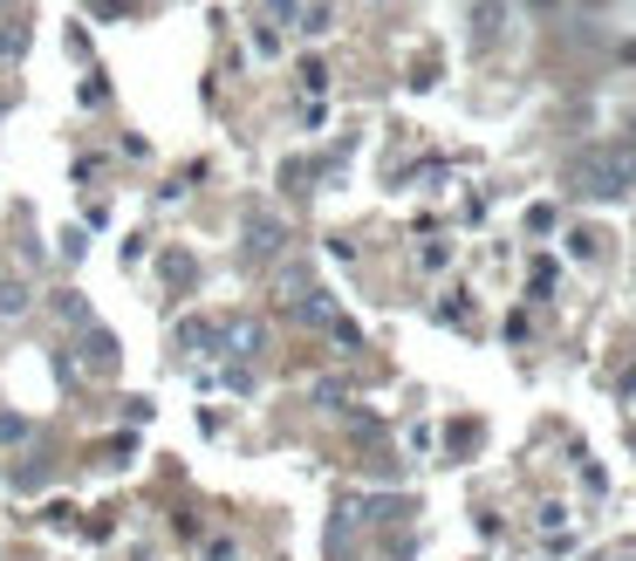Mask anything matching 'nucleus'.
Instances as JSON below:
<instances>
[{
	"label": "nucleus",
	"mask_w": 636,
	"mask_h": 561,
	"mask_svg": "<svg viewBox=\"0 0 636 561\" xmlns=\"http://www.w3.org/2000/svg\"><path fill=\"white\" fill-rule=\"evenodd\" d=\"M28 438H34V425L21 411H0V446H28Z\"/></svg>",
	"instance_id": "423d86ee"
},
{
	"label": "nucleus",
	"mask_w": 636,
	"mask_h": 561,
	"mask_svg": "<svg viewBox=\"0 0 636 561\" xmlns=\"http://www.w3.org/2000/svg\"><path fill=\"white\" fill-rule=\"evenodd\" d=\"M21 49H28V28H21V21H8V28H0V69L21 62Z\"/></svg>",
	"instance_id": "39448f33"
},
{
	"label": "nucleus",
	"mask_w": 636,
	"mask_h": 561,
	"mask_svg": "<svg viewBox=\"0 0 636 561\" xmlns=\"http://www.w3.org/2000/svg\"><path fill=\"white\" fill-rule=\"evenodd\" d=\"M28 308V288H21V280H8V288H0V315H21Z\"/></svg>",
	"instance_id": "6e6552de"
},
{
	"label": "nucleus",
	"mask_w": 636,
	"mask_h": 561,
	"mask_svg": "<svg viewBox=\"0 0 636 561\" xmlns=\"http://www.w3.org/2000/svg\"><path fill=\"white\" fill-rule=\"evenodd\" d=\"M301 90H308V96L329 90V69H322V62H301Z\"/></svg>",
	"instance_id": "1a4fd4ad"
},
{
	"label": "nucleus",
	"mask_w": 636,
	"mask_h": 561,
	"mask_svg": "<svg viewBox=\"0 0 636 561\" xmlns=\"http://www.w3.org/2000/svg\"><path fill=\"white\" fill-rule=\"evenodd\" d=\"M165 280H172V288H185V280H192V261H185V254H165Z\"/></svg>",
	"instance_id": "9d476101"
},
{
	"label": "nucleus",
	"mask_w": 636,
	"mask_h": 561,
	"mask_svg": "<svg viewBox=\"0 0 636 561\" xmlns=\"http://www.w3.org/2000/svg\"><path fill=\"white\" fill-rule=\"evenodd\" d=\"M83 370H116V336L110 329H83Z\"/></svg>",
	"instance_id": "20e7f679"
},
{
	"label": "nucleus",
	"mask_w": 636,
	"mask_h": 561,
	"mask_svg": "<svg viewBox=\"0 0 636 561\" xmlns=\"http://www.w3.org/2000/svg\"><path fill=\"white\" fill-rule=\"evenodd\" d=\"M288 247V226L274 220V213H247V254L267 261V254H281Z\"/></svg>",
	"instance_id": "7ed1b4c3"
},
{
	"label": "nucleus",
	"mask_w": 636,
	"mask_h": 561,
	"mask_svg": "<svg viewBox=\"0 0 636 561\" xmlns=\"http://www.w3.org/2000/svg\"><path fill=\"white\" fill-rule=\"evenodd\" d=\"M301 34H322L329 28V0H315V8H301V21H295Z\"/></svg>",
	"instance_id": "0eeeda50"
},
{
	"label": "nucleus",
	"mask_w": 636,
	"mask_h": 561,
	"mask_svg": "<svg viewBox=\"0 0 636 561\" xmlns=\"http://www.w3.org/2000/svg\"><path fill=\"white\" fill-rule=\"evenodd\" d=\"M568 185L582 198H623L636 192V144H595L568 165Z\"/></svg>",
	"instance_id": "f257e3e1"
},
{
	"label": "nucleus",
	"mask_w": 636,
	"mask_h": 561,
	"mask_svg": "<svg viewBox=\"0 0 636 561\" xmlns=\"http://www.w3.org/2000/svg\"><path fill=\"white\" fill-rule=\"evenodd\" d=\"M219 349H233V356H267V323H254V315H233V323L219 329Z\"/></svg>",
	"instance_id": "f03ea898"
},
{
	"label": "nucleus",
	"mask_w": 636,
	"mask_h": 561,
	"mask_svg": "<svg viewBox=\"0 0 636 561\" xmlns=\"http://www.w3.org/2000/svg\"><path fill=\"white\" fill-rule=\"evenodd\" d=\"M609 561H636V554H609Z\"/></svg>",
	"instance_id": "9b49d317"
},
{
	"label": "nucleus",
	"mask_w": 636,
	"mask_h": 561,
	"mask_svg": "<svg viewBox=\"0 0 636 561\" xmlns=\"http://www.w3.org/2000/svg\"><path fill=\"white\" fill-rule=\"evenodd\" d=\"M0 8H8V0H0Z\"/></svg>",
	"instance_id": "f8f14e48"
}]
</instances>
